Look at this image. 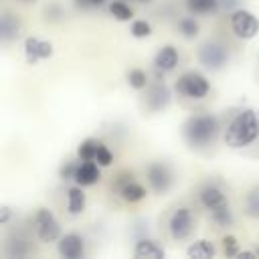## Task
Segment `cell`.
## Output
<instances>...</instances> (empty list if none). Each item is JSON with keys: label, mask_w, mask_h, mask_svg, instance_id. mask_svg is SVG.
Listing matches in <instances>:
<instances>
[{"label": "cell", "mask_w": 259, "mask_h": 259, "mask_svg": "<svg viewBox=\"0 0 259 259\" xmlns=\"http://www.w3.org/2000/svg\"><path fill=\"white\" fill-rule=\"evenodd\" d=\"M10 214H12V208L4 204V206H2V210H0V223H2V225H6V223H8V219H10Z\"/></svg>", "instance_id": "obj_34"}, {"label": "cell", "mask_w": 259, "mask_h": 259, "mask_svg": "<svg viewBox=\"0 0 259 259\" xmlns=\"http://www.w3.org/2000/svg\"><path fill=\"white\" fill-rule=\"evenodd\" d=\"M95 162L99 164V166H109L111 162H113V154L109 152V148L105 146V144H99V148H97V156H95Z\"/></svg>", "instance_id": "obj_30"}, {"label": "cell", "mask_w": 259, "mask_h": 259, "mask_svg": "<svg viewBox=\"0 0 259 259\" xmlns=\"http://www.w3.org/2000/svg\"><path fill=\"white\" fill-rule=\"evenodd\" d=\"M101 178V172H99V164L95 160H81L79 166H77V172H75V184L79 186H93L97 184Z\"/></svg>", "instance_id": "obj_12"}, {"label": "cell", "mask_w": 259, "mask_h": 259, "mask_svg": "<svg viewBox=\"0 0 259 259\" xmlns=\"http://www.w3.org/2000/svg\"><path fill=\"white\" fill-rule=\"evenodd\" d=\"M63 16H65V10H63V6H61L57 0H53V2H49V4L45 6V18H47V20L59 22V20H63Z\"/></svg>", "instance_id": "obj_26"}, {"label": "cell", "mask_w": 259, "mask_h": 259, "mask_svg": "<svg viewBox=\"0 0 259 259\" xmlns=\"http://www.w3.org/2000/svg\"><path fill=\"white\" fill-rule=\"evenodd\" d=\"M127 85L132 87V89H146L148 87V75H146V71H142V69H130L127 71Z\"/></svg>", "instance_id": "obj_25"}, {"label": "cell", "mask_w": 259, "mask_h": 259, "mask_svg": "<svg viewBox=\"0 0 259 259\" xmlns=\"http://www.w3.org/2000/svg\"><path fill=\"white\" fill-rule=\"evenodd\" d=\"M231 28H233L237 38L251 40L259 32V20L251 10L237 8V10L231 12Z\"/></svg>", "instance_id": "obj_5"}, {"label": "cell", "mask_w": 259, "mask_h": 259, "mask_svg": "<svg viewBox=\"0 0 259 259\" xmlns=\"http://www.w3.org/2000/svg\"><path fill=\"white\" fill-rule=\"evenodd\" d=\"M99 144H101V142L95 140V138H87V140H83V142L77 146V158H79V160H95Z\"/></svg>", "instance_id": "obj_22"}, {"label": "cell", "mask_w": 259, "mask_h": 259, "mask_svg": "<svg viewBox=\"0 0 259 259\" xmlns=\"http://www.w3.org/2000/svg\"><path fill=\"white\" fill-rule=\"evenodd\" d=\"M77 166H79V162H65V164L61 166V170H59L61 180H75Z\"/></svg>", "instance_id": "obj_32"}, {"label": "cell", "mask_w": 259, "mask_h": 259, "mask_svg": "<svg viewBox=\"0 0 259 259\" xmlns=\"http://www.w3.org/2000/svg\"><path fill=\"white\" fill-rule=\"evenodd\" d=\"M192 227H194V217H192V210L188 206H178L168 219L170 237L176 241H184L186 237H190Z\"/></svg>", "instance_id": "obj_6"}, {"label": "cell", "mask_w": 259, "mask_h": 259, "mask_svg": "<svg viewBox=\"0 0 259 259\" xmlns=\"http://www.w3.org/2000/svg\"><path fill=\"white\" fill-rule=\"evenodd\" d=\"M0 36L2 40L10 42V40H16L20 36V22L14 14H4L2 16V22H0Z\"/></svg>", "instance_id": "obj_17"}, {"label": "cell", "mask_w": 259, "mask_h": 259, "mask_svg": "<svg viewBox=\"0 0 259 259\" xmlns=\"http://www.w3.org/2000/svg\"><path fill=\"white\" fill-rule=\"evenodd\" d=\"M57 251H59V255L65 257V259H79V257L85 255V241H83V237L77 235V233H67V235H63V237L59 239Z\"/></svg>", "instance_id": "obj_11"}, {"label": "cell", "mask_w": 259, "mask_h": 259, "mask_svg": "<svg viewBox=\"0 0 259 259\" xmlns=\"http://www.w3.org/2000/svg\"><path fill=\"white\" fill-rule=\"evenodd\" d=\"M22 243L24 241H10L8 247H6V253L10 257H24V255H28V247L22 245Z\"/></svg>", "instance_id": "obj_31"}, {"label": "cell", "mask_w": 259, "mask_h": 259, "mask_svg": "<svg viewBox=\"0 0 259 259\" xmlns=\"http://www.w3.org/2000/svg\"><path fill=\"white\" fill-rule=\"evenodd\" d=\"M241 2H243V0H221V6H223L225 10H237Z\"/></svg>", "instance_id": "obj_33"}, {"label": "cell", "mask_w": 259, "mask_h": 259, "mask_svg": "<svg viewBox=\"0 0 259 259\" xmlns=\"http://www.w3.org/2000/svg\"><path fill=\"white\" fill-rule=\"evenodd\" d=\"M223 251H225L227 257H235V255H239L241 251H239V241H237V237H233V235H225V237H223Z\"/></svg>", "instance_id": "obj_29"}, {"label": "cell", "mask_w": 259, "mask_h": 259, "mask_svg": "<svg viewBox=\"0 0 259 259\" xmlns=\"http://www.w3.org/2000/svg\"><path fill=\"white\" fill-rule=\"evenodd\" d=\"M221 6V0H186V8L194 14H210Z\"/></svg>", "instance_id": "obj_20"}, {"label": "cell", "mask_w": 259, "mask_h": 259, "mask_svg": "<svg viewBox=\"0 0 259 259\" xmlns=\"http://www.w3.org/2000/svg\"><path fill=\"white\" fill-rule=\"evenodd\" d=\"M103 2H105V0H89V4H91V6H101Z\"/></svg>", "instance_id": "obj_35"}, {"label": "cell", "mask_w": 259, "mask_h": 259, "mask_svg": "<svg viewBox=\"0 0 259 259\" xmlns=\"http://www.w3.org/2000/svg\"><path fill=\"white\" fill-rule=\"evenodd\" d=\"M134 257H138V259H162L164 249L154 239H140L134 247Z\"/></svg>", "instance_id": "obj_15"}, {"label": "cell", "mask_w": 259, "mask_h": 259, "mask_svg": "<svg viewBox=\"0 0 259 259\" xmlns=\"http://www.w3.org/2000/svg\"><path fill=\"white\" fill-rule=\"evenodd\" d=\"M198 198H200L202 206H206L208 210L227 204V196H225V192H223L219 186H214V184H206V186H202L200 192H198Z\"/></svg>", "instance_id": "obj_14"}, {"label": "cell", "mask_w": 259, "mask_h": 259, "mask_svg": "<svg viewBox=\"0 0 259 259\" xmlns=\"http://www.w3.org/2000/svg\"><path fill=\"white\" fill-rule=\"evenodd\" d=\"M119 196L125 200V202H140L144 196H146V188L138 182H127L125 186L119 188Z\"/></svg>", "instance_id": "obj_19"}, {"label": "cell", "mask_w": 259, "mask_h": 259, "mask_svg": "<svg viewBox=\"0 0 259 259\" xmlns=\"http://www.w3.org/2000/svg\"><path fill=\"white\" fill-rule=\"evenodd\" d=\"M245 204H247V212H249L251 217H259V186H255V188L247 194Z\"/></svg>", "instance_id": "obj_28"}, {"label": "cell", "mask_w": 259, "mask_h": 259, "mask_svg": "<svg viewBox=\"0 0 259 259\" xmlns=\"http://www.w3.org/2000/svg\"><path fill=\"white\" fill-rule=\"evenodd\" d=\"M34 225H36V235L42 243H53V241L61 239V225L49 208H38L36 210Z\"/></svg>", "instance_id": "obj_7"}, {"label": "cell", "mask_w": 259, "mask_h": 259, "mask_svg": "<svg viewBox=\"0 0 259 259\" xmlns=\"http://www.w3.org/2000/svg\"><path fill=\"white\" fill-rule=\"evenodd\" d=\"M109 12H111V16H113L115 20H119V22H127V20L134 18V10H132L125 2H121V0L111 2V4H109Z\"/></svg>", "instance_id": "obj_24"}, {"label": "cell", "mask_w": 259, "mask_h": 259, "mask_svg": "<svg viewBox=\"0 0 259 259\" xmlns=\"http://www.w3.org/2000/svg\"><path fill=\"white\" fill-rule=\"evenodd\" d=\"M210 219H212V223H217L219 227H231V225H233V221H235V217H233V210H231L229 202H227V204H223V206L212 208V210H210Z\"/></svg>", "instance_id": "obj_23"}, {"label": "cell", "mask_w": 259, "mask_h": 259, "mask_svg": "<svg viewBox=\"0 0 259 259\" xmlns=\"http://www.w3.org/2000/svg\"><path fill=\"white\" fill-rule=\"evenodd\" d=\"M146 176H148V182H150L152 190L158 192V194L168 192L172 182H174V174H172V170L166 162H150L148 168H146Z\"/></svg>", "instance_id": "obj_8"}, {"label": "cell", "mask_w": 259, "mask_h": 259, "mask_svg": "<svg viewBox=\"0 0 259 259\" xmlns=\"http://www.w3.org/2000/svg\"><path fill=\"white\" fill-rule=\"evenodd\" d=\"M178 32L184 36V38H196L198 32H200V24L196 18L192 16H182L178 20Z\"/></svg>", "instance_id": "obj_21"}, {"label": "cell", "mask_w": 259, "mask_h": 259, "mask_svg": "<svg viewBox=\"0 0 259 259\" xmlns=\"http://www.w3.org/2000/svg\"><path fill=\"white\" fill-rule=\"evenodd\" d=\"M85 192H83V186H79V184H75V186H71L69 190H67V210H69V214H73V217H77V214H81L83 210H85Z\"/></svg>", "instance_id": "obj_16"}, {"label": "cell", "mask_w": 259, "mask_h": 259, "mask_svg": "<svg viewBox=\"0 0 259 259\" xmlns=\"http://www.w3.org/2000/svg\"><path fill=\"white\" fill-rule=\"evenodd\" d=\"M178 65V51L172 45H164L162 49H158V53L154 55V67L162 73L172 71Z\"/></svg>", "instance_id": "obj_13"}, {"label": "cell", "mask_w": 259, "mask_h": 259, "mask_svg": "<svg viewBox=\"0 0 259 259\" xmlns=\"http://www.w3.org/2000/svg\"><path fill=\"white\" fill-rule=\"evenodd\" d=\"M130 32H132L134 38H148L152 34V26L146 20H134L132 26H130Z\"/></svg>", "instance_id": "obj_27"}, {"label": "cell", "mask_w": 259, "mask_h": 259, "mask_svg": "<svg viewBox=\"0 0 259 259\" xmlns=\"http://www.w3.org/2000/svg\"><path fill=\"white\" fill-rule=\"evenodd\" d=\"M196 59H198V63L204 69H208V71H221L227 65V61H229V51L221 42H217V40H206V42H202L198 47Z\"/></svg>", "instance_id": "obj_4"}, {"label": "cell", "mask_w": 259, "mask_h": 259, "mask_svg": "<svg viewBox=\"0 0 259 259\" xmlns=\"http://www.w3.org/2000/svg\"><path fill=\"white\" fill-rule=\"evenodd\" d=\"M22 2H34V0H22Z\"/></svg>", "instance_id": "obj_37"}, {"label": "cell", "mask_w": 259, "mask_h": 259, "mask_svg": "<svg viewBox=\"0 0 259 259\" xmlns=\"http://www.w3.org/2000/svg\"><path fill=\"white\" fill-rule=\"evenodd\" d=\"M53 55V45L49 40L36 38V36H26L24 38V57L30 65H36L38 61H45Z\"/></svg>", "instance_id": "obj_10"}, {"label": "cell", "mask_w": 259, "mask_h": 259, "mask_svg": "<svg viewBox=\"0 0 259 259\" xmlns=\"http://www.w3.org/2000/svg\"><path fill=\"white\" fill-rule=\"evenodd\" d=\"M140 2H146V4H148V2H152V0H140Z\"/></svg>", "instance_id": "obj_36"}, {"label": "cell", "mask_w": 259, "mask_h": 259, "mask_svg": "<svg viewBox=\"0 0 259 259\" xmlns=\"http://www.w3.org/2000/svg\"><path fill=\"white\" fill-rule=\"evenodd\" d=\"M214 253H217L214 245L206 239H198V241L190 243V247L186 249V255L192 257V259H210Z\"/></svg>", "instance_id": "obj_18"}, {"label": "cell", "mask_w": 259, "mask_h": 259, "mask_svg": "<svg viewBox=\"0 0 259 259\" xmlns=\"http://www.w3.org/2000/svg\"><path fill=\"white\" fill-rule=\"evenodd\" d=\"M221 130L219 117L212 113L190 115L182 125V138L190 148H204L214 142Z\"/></svg>", "instance_id": "obj_2"}, {"label": "cell", "mask_w": 259, "mask_h": 259, "mask_svg": "<svg viewBox=\"0 0 259 259\" xmlns=\"http://www.w3.org/2000/svg\"><path fill=\"white\" fill-rule=\"evenodd\" d=\"M176 91L180 95H184V97H190V99H202L210 91V83H208V79L202 73H198V71H186V73H182L178 77Z\"/></svg>", "instance_id": "obj_3"}, {"label": "cell", "mask_w": 259, "mask_h": 259, "mask_svg": "<svg viewBox=\"0 0 259 259\" xmlns=\"http://www.w3.org/2000/svg\"><path fill=\"white\" fill-rule=\"evenodd\" d=\"M259 138V117L253 109H241L225 130V144L233 150L247 148Z\"/></svg>", "instance_id": "obj_1"}, {"label": "cell", "mask_w": 259, "mask_h": 259, "mask_svg": "<svg viewBox=\"0 0 259 259\" xmlns=\"http://www.w3.org/2000/svg\"><path fill=\"white\" fill-rule=\"evenodd\" d=\"M170 97L172 95H170V89H168L166 83L156 81V83L148 85L146 87V107H148V111L156 113V111L166 109L168 103H170Z\"/></svg>", "instance_id": "obj_9"}]
</instances>
